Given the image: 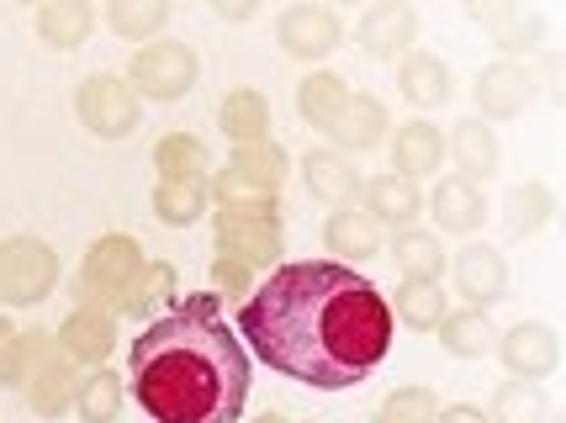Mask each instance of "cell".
Masks as SVG:
<instances>
[{
  "instance_id": "obj_1",
  "label": "cell",
  "mask_w": 566,
  "mask_h": 423,
  "mask_svg": "<svg viewBox=\"0 0 566 423\" xmlns=\"http://www.w3.org/2000/svg\"><path fill=\"white\" fill-rule=\"evenodd\" d=\"M249 360L296 387L349 392L381 371L392 349V307L345 260H281L239 302Z\"/></svg>"
},
{
  "instance_id": "obj_2",
  "label": "cell",
  "mask_w": 566,
  "mask_h": 423,
  "mask_svg": "<svg viewBox=\"0 0 566 423\" xmlns=\"http://www.w3.org/2000/svg\"><path fill=\"white\" fill-rule=\"evenodd\" d=\"M254 387L239 328L218 292H186L127 349V392L154 423H239Z\"/></svg>"
},
{
  "instance_id": "obj_3",
  "label": "cell",
  "mask_w": 566,
  "mask_h": 423,
  "mask_svg": "<svg viewBox=\"0 0 566 423\" xmlns=\"http://www.w3.org/2000/svg\"><path fill=\"white\" fill-rule=\"evenodd\" d=\"M286 175H292V154L275 138L233 144L228 165L207 175V197H212V207H281Z\"/></svg>"
},
{
  "instance_id": "obj_4",
  "label": "cell",
  "mask_w": 566,
  "mask_h": 423,
  "mask_svg": "<svg viewBox=\"0 0 566 423\" xmlns=\"http://www.w3.org/2000/svg\"><path fill=\"white\" fill-rule=\"evenodd\" d=\"M212 250L244 260L249 271H275L286 260V218L281 207H212Z\"/></svg>"
},
{
  "instance_id": "obj_5",
  "label": "cell",
  "mask_w": 566,
  "mask_h": 423,
  "mask_svg": "<svg viewBox=\"0 0 566 423\" xmlns=\"http://www.w3.org/2000/svg\"><path fill=\"white\" fill-rule=\"evenodd\" d=\"M138 271H144V244L127 239V233H101L96 244L85 250V260H80L74 302L123 318V297H127V286H133V275Z\"/></svg>"
},
{
  "instance_id": "obj_6",
  "label": "cell",
  "mask_w": 566,
  "mask_h": 423,
  "mask_svg": "<svg viewBox=\"0 0 566 423\" xmlns=\"http://www.w3.org/2000/svg\"><path fill=\"white\" fill-rule=\"evenodd\" d=\"M74 117L101 144H123L144 123V96L127 85V75H91L74 91Z\"/></svg>"
},
{
  "instance_id": "obj_7",
  "label": "cell",
  "mask_w": 566,
  "mask_h": 423,
  "mask_svg": "<svg viewBox=\"0 0 566 423\" xmlns=\"http://www.w3.org/2000/svg\"><path fill=\"white\" fill-rule=\"evenodd\" d=\"M197 80H201V59L180 38H154L127 64V85L144 101H186L197 91Z\"/></svg>"
},
{
  "instance_id": "obj_8",
  "label": "cell",
  "mask_w": 566,
  "mask_h": 423,
  "mask_svg": "<svg viewBox=\"0 0 566 423\" xmlns=\"http://www.w3.org/2000/svg\"><path fill=\"white\" fill-rule=\"evenodd\" d=\"M53 286H59V254L43 239L17 233L0 244V307H38L53 297Z\"/></svg>"
},
{
  "instance_id": "obj_9",
  "label": "cell",
  "mask_w": 566,
  "mask_h": 423,
  "mask_svg": "<svg viewBox=\"0 0 566 423\" xmlns=\"http://www.w3.org/2000/svg\"><path fill=\"white\" fill-rule=\"evenodd\" d=\"M275 43H281V53L296 59V64H323L328 53L345 43V22H339V11L323 6V0H296V6H286V11L275 17Z\"/></svg>"
},
{
  "instance_id": "obj_10",
  "label": "cell",
  "mask_w": 566,
  "mask_h": 423,
  "mask_svg": "<svg viewBox=\"0 0 566 423\" xmlns=\"http://www.w3.org/2000/svg\"><path fill=\"white\" fill-rule=\"evenodd\" d=\"M461 11L503 49V59H535L545 49V17L524 11V0H461Z\"/></svg>"
},
{
  "instance_id": "obj_11",
  "label": "cell",
  "mask_w": 566,
  "mask_h": 423,
  "mask_svg": "<svg viewBox=\"0 0 566 423\" xmlns=\"http://www.w3.org/2000/svg\"><path fill=\"white\" fill-rule=\"evenodd\" d=\"M493 355L503 360V371L514 376V381H551V376L562 371V339L541 318H518L514 328H503Z\"/></svg>"
},
{
  "instance_id": "obj_12",
  "label": "cell",
  "mask_w": 566,
  "mask_h": 423,
  "mask_svg": "<svg viewBox=\"0 0 566 423\" xmlns=\"http://www.w3.org/2000/svg\"><path fill=\"white\" fill-rule=\"evenodd\" d=\"M471 96H476V117L482 123H509V117H518L524 106H535V96H541L535 64L530 59H497V64H488L476 75Z\"/></svg>"
},
{
  "instance_id": "obj_13",
  "label": "cell",
  "mask_w": 566,
  "mask_h": 423,
  "mask_svg": "<svg viewBox=\"0 0 566 423\" xmlns=\"http://www.w3.org/2000/svg\"><path fill=\"white\" fill-rule=\"evenodd\" d=\"M355 43L376 64H397L419 49V11L408 0H366V17L355 27Z\"/></svg>"
},
{
  "instance_id": "obj_14",
  "label": "cell",
  "mask_w": 566,
  "mask_h": 423,
  "mask_svg": "<svg viewBox=\"0 0 566 423\" xmlns=\"http://www.w3.org/2000/svg\"><path fill=\"white\" fill-rule=\"evenodd\" d=\"M455 292L467 307H497V302L509 297V260L497 244H482V239H471L455 250Z\"/></svg>"
},
{
  "instance_id": "obj_15",
  "label": "cell",
  "mask_w": 566,
  "mask_h": 423,
  "mask_svg": "<svg viewBox=\"0 0 566 423\" xmlns=\"http://www.w3.org/2000/svg\"><path fill=\"white\" fill-rule=\"evenodd\" d=\"M53 345L64 349L80 371L106 366L112 349H117V313H101V307H80V302H74L70 318H64L59 334H53Z\"/></svg>"
},
{
  "instance_id": "obj_16",
  "label": "cell",
  "mask_w": 566,
  "mask_h": 423,
  "mask_svg": "<svg viewBox=\"0 0 566 423\" xmlns=\"http://www.w3.org/2000/svg\"><path fill=\"white\" fill-rule=\"evenodd\" d=\"M444 159L455 165L461 180L471 186H488L497 170H503V144H497V127L482 123V117H467L444 133Z\"/></svg>"
},
{
  "instance_id": "obj_17",
  "label": "cell",
  "mask_w": 566,
  "mask_h": 423,
  "mask_svg": "<svg viewBox=\"0 0 566 423\" xmlns=\"http://www.w3.org/2000/svg\"><path fill=\"white\" fill-rule=\"evenodd\" d=\"M381 239H387V228L376 223L360 201H339V207L328 212V223H323V250H328V260H345V265L376 260V254H381Z\"/></svg>"
},
{
  "instance_id": "obj_18",
  "label": "cell",
  "mask_w": 566,
  "mask_h": 423,
  "mask_svg": "<svg viewBox=\"0 0 566 423\" xmlns=\"http://www.w3.org/2000/svg\"><path fill=\"white\" fill-rule=\"evenodd\" d=\"M360 207H366L370 218L381 228H419L423 218V191H419V180H408V175H370V180H360Z\"/></svg>"
},
{
  "instance_id": "obj_19",
  "label": "cell",
  "mask_w": 566,
  "mask_h": 423,
  "mask_svg": "<svg viewBox=\"0 0 566 423\" xmlns=\"http://www.w3.org/2000/svg\"><path fill=\"white\" fill-rule=\"evenodd\" d=\"M423 212L434 218L440 233H476V228L488 223V191L482 186H471L461 175H444L440 186H434V197L423 201Z\"/></svg>"
},
{
  "instance_id": "obj_20",
  "label": "cell",
  "mask_w": 566,
  "mask_h": 423,
  "mask_svg": "<svg viewBox=\"0 0 566 423\" xmlns=\"http://www.w3.org/2000/svg\"><path fill=\"white\" fill-rule=\"evenodd\" d=\"M387 127H392V112H387V101L376 96H349V106L339 112V123L328 127L323 138L334 144L339 154H370L376 144H387Z\"/></svg>"
},
{
  "instance_id": "obj_21",
  "label": "cell",
  "mask_w": 566,
  "mask_h": 423,
  "mask_svg": "<svg viewBox=\"0 0 566 423\" xmlns=\"http://www.w3.org/2000/svg\"><path fill=\"white\" fill-rule=\"evenodd\" d=\"M497 218H503V239H535L541 228H551L556 218V191L545 186V180H518L503 191L497 201Z\"/></svg>"
},
{
  "instance_id": "obj_22",
  "label": "cell",
  "mask_w": 566,
  "mask_h": 423,
  "mask_svg": "<svg viewBox=\"0 0 566 423\" xmlns=\"http://www.w3.org/2000/svg\"><path fill=\"white\" fill-rule=\"evenodd\" d=\"M74 387H80V366H74L64 349H53L49 360L32 371V381L22 387V398L38 419H64L74 408Z\"/></svg>"
},
{
  "instance_id": "obj_23",
  "label": "cell",
  "mask_w": 566,
  "mask_h": 423,
  "mask_svg": "<svg viewBox=\"0 0 566 423\" xmlns=\"http://www.w3.org/2000/svg\"><path fill=\"white\" fill-rule=\"evenodd\" d=\"M444 165V133L429 117H413V123L397 127L392 138V175H408V180H429L440 175Z\"/></svg>"
},
{
  "instance_id": "obj_24",
  "label": "cell",
  "mask_w": 566,
  "mask_h": 423,
  "mask_svg": "<svg viewBox=\"0 0 566 423\" xmlns=\"http://www.w3.org/2000/svg\"><path fill=\"white\" fill-rule=\"evenodd\" d=\"M349 80L334 75V70H307V75L296 80V117L313 127V133H328V127L339 123V112L349 106Z\"/></svg>"
},
{
  "instance_id": "obj_25",
  "label": "cell",
  "mask_w": 566,
  "mask_h": 423,
  "mask_svg": "<svg viewBox=\"0 0 566 423\" xmlns=\"http://www.w3.org/2000/svg\"><path fill=\"white\" fill-rule=\"evenodd\" d=\"M397 91H402V101H413V106H444V101L455 96V80H450V64H444L440 53H402L397 59Z\"/></svg>"
},
{
  "instance_id": "obj_26",
  "label": "cell",
  "mask_w": 566,
  "mask_h": 423,
  "mask_svg": "<svg viewBox=\"0 0 566 423\" xmlns=\"http://www.w3.org/2000/svg\"><path fill=\"white\" fill-rule=\"evenodd\" d=\"M302 180H307V191L318 201L339 207V201L360 197V180H366V175L355 170V159L339 149H307L302 154Z\"/></svg>"
},
{
  "instance_id": "obj_27",
  "label": "cell",
  "mask_w": 566,
  "mask_h": 423,
  "mask_svg": "<svg viewBox=\"0 0 566 423\" xmlns=\"http://www.w3.org/2000/svg\"><path fill=\"white\" fill-rule=\"evenodd\" d=\"M434 334H440V349L455 355V360H482L497 345V328L488 307H450L440 324H434Z\"/></svg>"
},
{
  "instance_id": "obj_28",
  "label": "cell",
  "mask_w": 566,
  "mask_h": 423,
  "mask_svg": "<svg viewBox=\"0 0 566 423\" xmlns=\"http://www.w3.org/2000/svg\"><path fill=\"white\" fill-rule=\"evenodd\" d=\"M96 32V6L91 0H43L38 6V38L59 53H74Z\"/></svg>"
},
{
  "instance_id": "obj_29",
  "label": "cell",
  "mask_w": 566,
  "mask_h": 423,
  "mask_svg": "<svg viewBox=\"0 0 566 423\" xmlns=\"http://www.w3.org/2000/svg\"><path fill=\"white\" fill-rule=\"evenodd\" d=\"M175 297H180V275H175L170 260H144V271L133 275V286H127V297H123V318L148 324V318H159Z\"/></svg>"
},
{
  "instance_id": "obj_30",
  "label": "cell",
  "mask_w": 566,
  "mask_h": 423,
  "mask_svg": "<svg viewBox=\"0 0 566 423\" xmlns=\"http://www.w3.org/2000/svg\"><path fill=\"white\" fill-rule=\"evenodd\" d=\"M218 127L228 144H260V138H271V101L260 96L254 85H239V91H228L218 106Z\"/></svg>"
},
{
  "instance_id": "obj_31",
  "label": "cell",
  "mask_w": 566,
  "mask_h": 423,
  "mask_svg": "<svg viewBox=\"0 0 566 423\" xmlns=\"http://www.w3.org/2000/svg\"><path fill=\"white\" fill-rule=\"evenodd\" d=\"M123 402H127V387L117 371H106V366L80 371V387H74V413H80V423H117L123 419Z\"/></svg>"
},
{
  "instance_id": "obj_32",
  "label": "cell",
  "mask_w": 566,
  "mask_h": 423,
  "mask_svg": "<svg viewBox=\"0 0 566 423\" xmlns=\"http://www.w3.org/2000/svg\"><path fill=\"white\" fill-rule=\"evenodd\" d=\"M148 207L165 228H191L212 212V197H207V180H159Z\"/></svg>"
},
{
  "instance_id": "obj_33",
  "label": "cell",
  "mask_w": 566,
  "mask_h": 423,
  "mask_svg": "<svg viewBox=\"0 0 566 423\" xmlns=\"http://www.w3.org/2000/svg\"><path fill=\"white\" fill-rule=\"evenodd\" d=\"M387 307H392V324H408L413 334H434V324L450 313V297L440 281H402Z\"/></svg>"
},
{
  "instance_id": "obj_34",
  "label": "cell",
  "mask_w": 566,
  "mask_h": 423,
  "mask_svg": "<svg viewBox=\"0 0 566 423\" xmlns=\"http://www.w3.org/2000/svg\"><path fill=\"white\" fill-rule=\"evenodd\" d=\"M392 260L402 281H440L444 275V244L429 228H397L392 233Z\"/></svg>"
},
{
  "instance_id": "obj_35",
  "label": "cell",
  "mask_w": 566,
  "mask_h": 423,
  "mask_svg": "<svg viewBox=\"0 0 566 423\" xmlns=\"http://www.w3.org/2000/svg\"><path fill=\"white\" fill-rule=\"evenodd\" d=\"M154 170H159V180H207L212 154H207L197 133H165L154 144Z\"/></svg>"
},
{
  "instance_id": "obj_36",
  "label": "cell",
  "mask_w": 566,
  "mask_h": 423,
  "mask_svg": "<svg viewBox=\"0 0 566 423\" xmlns=\"http://www.w3.org/2000/svg\"><path fill=\"white\" fill-rule=\"evenodd\" d=\"M170 0H106V27L123 43H154L170 22Z\"/></svg>"
},
{
  "instance_id": "obj_37",
  "label": "cell",
  "mask_w": 566,
  "mask_h": 423,
  "mask_svg": "<svg viewBox=\"0 0 566 423\" xmlns=\"http://www.w3.org/2000/svg\"><path fill=\"white\" fill-rule=\"evenodd\" d=\"M551 413V398H545L541 381H503L493 392V408H488V423H545Z\"/></svg>"
},
{
  "instance_id": "obj_38",
  "label": "cell",
  "mask_w": 566,
  "mask_h": 423,
  "mask_svg": "<svg viewBox=\"0 0 566 423\" xmlns=\"http://www.w3.org/2000/svg\"><path fill=\"white\" fill-rule=\"evenodd\" d=\"M53 349H59V345H53L49 328H27V334H17V339H11V349L0 355V387H11V392H17V387H27V381H32V371L49 360Z\"/></svg>"
},
{
  "instance_id": "obj_39",
  "label": "cell",
  "mask_w": 566,
  "mask_h": 423,
  "mask_svg": "<svg viewBox=\"0 0 566 423\" xmlns=\"http://www.w3.org/2000/svg\"><path fill=\"white\" fill-rule=\"evenodd\" d=\"M440 419V398L429 387H397L392 398H381V408L370 413V423H434Z\"/></svg>"
},
{
  "instance_id": "obj_40",
  "label": "cell",
  "mask_w": 566,
  "mask_h": 423,
  "mask_svg": "<svg viewBox=\"0 0 566 423\" xmlns=\"http://www.w3.org/2000/svg\"><path fill=\"white\" fill-rule=\"evenodd\" d=\"M254 281H260V271H249L244 260H233V254H212V292H218V297L244 302L249 292H254Z\"/></svg>"
},
{
  "instance_id": "obj_41",
  "label": "cell",
  "mask_w": 566,
  "mask_h": 423,
  "mask_svg": "<svg viewBox=\"0 0 566 423\" xmlns=\"http://www.w3.org/2000/svg\"><path fill=\"white\" fill-rule=\"evenodd\" d=\"M212 6V17H222V22H254L260 17V0H207Z\"/></svg>"
},
{
  "instance_id": "obj_42",
  "label": "cell",
  "mask_w": 566,
  "mask_h": 423,
  "mask_svg": "<svg viewBox=\"0 0 566 423\" xmlns=\"http://www.w3.org/2000/svg\"><path fill=\"white\" fill-rule=\"evenodd\" d=\"M434 423H488V413H482L476 402H450V408H440Z\"/></svg>"
},
{
  "instance_id": "obj_43",
  "label": "cell",
  "mask_w": 566,
  "mask_h": 423,
  "mask_svg": "<svg viewBox=\"0 0 566 423\" xmlns=\"http://www.w3.org/2000/svg\"><path fill=\"white\" fill-rule=\"evenodd\" d=\"M11 339H17V324H11V318H6V313H0V355H6V349H11Z\"/></svg>"
},
{
  "instance_id": "obj_44",
  "label": "cell",
  "mask_w": 566,
  "mask_h": 423,
  "mask_svg": "<svg viewBox=\"0 0 566 423\" xmlns=\"http://www.w3.org/2000/svg\"><path fill=\"white\" fill-rule=\"evenodd\" d=\"M239 423H244V419H239ZM249 423H292V419H286V413H275V408H265L260 419H249Z\"/></svg>"
},
{
  "instance_id": "obj_45",
  "label": "cell",
  "mask_w": 566,
  "mask_h": 423,
  "mask_svg": "<svg viewBox=\"0 0 566 423\" xmlns=\"http://www.w3.org/2000/svg\"><path fill=\"white\" fill-rule=\"evenodd\" d=\"M323 6H366V0H323Z\"/></svg>"
},
{
  "instance_id": "obj_46",
  "label": "cell",
  "mask_w": 566,
  "mask_h": 423,
  "mask_svg": "<svg viewBox=\"0 0 566 423\" xmlns=\"http://www.w3.org/2000/svg\"><path fill=\"white\" fill-rule=\"evenodd\" d=\"M17 6H43V0H17Z\"/></svg>"
},
{
  "instance_id": "obj_47",
  "label": "cell",
  "mask_w": 566,
  "mask_h": 423,
  "mask_svg": "<svg viewBox=\"0 0 566 423\" xmlns=\"http://www.w3.org/2000/svg\"><path fill=\"white\" fill-rule=\"evenodd\" d=\"M302 423H318V419H302Z\"/></svg>"
}]
</instances>
